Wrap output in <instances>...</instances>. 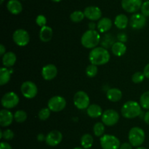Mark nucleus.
I'll return each mask as SVG.
<instances>
[{
    "label": "nucleus",
    "instance_id": "obj_1",
    "mask_svg": "<svg viewBox=\"0 0 149 149\" xmlns=\"http://www.w3.org/2000/svg\"><path fill=\"white\" fill-rule=\"evenodd\" d=\"M111 55L104 47H96L91 50L89 53L90 63L96 66H101L107 64L110 61Z\"/></svg>",
    "mask_w": 149,
    "mask_h": 149
},
{
    "label": "nucleus",
    "instance_id": "obj_2",
    "mask_svg": "<svg viewBox=\"0 0 149 149\" xmlns=\"http://www.w3.org/2000/svg\"><path fill=\"white\" fill-rule=\"evenodd\" d=\"M100 42V34L95 29L86 31L81 37V43L87 49H93L98 45Z\"/></svg>",
    "mask_w": 149,
    "mask_h": 149
},
{
    "label": "nucleus",
    "instance_id": "obj_3",
    "mask_svg": "<svg viewBox=\"0 0 149 149\" xmlns=\"http://www.w3.org/2000/svg\"><path fill=\"white\" fill-rule=\"evenodd\" d=\"M141 108L142 107L138 102L130 100L127 101L124 104L123 106L122 107L121 112L123 117L128 119H132L141 115L142 112Z\"/></svg>",
    "mask_w": 149,
    "mask_h": 149
},
{
    "label": "nucleus",
    "instance_id": "obj_4",
    "mask_svg": "<svg viewBox=\"0 0 149 149\" xmlns=\"http://www.w3.org/2000/svg\"><path fill=\"white\" fill-rule=\"evenodd\" d=\"M128 140L133 147H139L146 140L145 131L138 127H132L128 133Z\"/></svg>",
    "mask_w": 149,
    "mask_h": 149
},
{
    "label": "nucleus",
    "instance_id": "obj_5",
    "mask_svg": "<svg viewBox=\"0 0 149 149\" xmlns=\"http://www.w3.org/2000/svg\"><path fill=\"white\" fill-rule=\"evenodd\" d=\"M100 146L103 149H119L120 140L116 136L112 134H103L100 139Z\"/></svg>",
    "mask_w": 149,
    "mask_h": 149
},
{
    "label": "nucleus",
    "instance_id": "obj_6",
    "mask_svg": "<svg viewBox=\"0 0 149 149\" xmlns=\"http://www.w3.org/2000/svg\"><path fill=\"white\" fill-rule=\"evenodd\" d=\"M90 97L84 91H79L74 94V104L79 110H87L90 106Z\"/></svg>",
    "mask_w": 149,
    "mask_h": 149
},
{
    "label": "nucleus",
    "instance_id": "obj_7",
    "mask_svg": "<svg viewBox=\"0 0 149 149\" xmlns=\"http://www.w3.org/2000/svg\"><path fill=\"white\" fill-rule=\"evenodd\" d=\"M19 96L14 91H9L4 93L1 99V104L5 109H12L19 103Z\"/></svg>",
    "mask_w": 149,
    "mask_h": 149
},
{
    "label": "nucleus",
    "instance_id": "obj_8",
    "mask_svg": "<svg viewBox=\"0 0 149 149\" xmlns=\"http://www.w3.org/2000/svg\"><path fill=\"white\" fill-rule=\"evenodd\" d=\"M13 39L15 43L20 47H25L30 42L29 32L23 29H16L13 34Z\"/></svg>",
    "mask_w": 149,
    "mask_h": 149
},
{
    "label": "nucleus",
    "instance_id": "obj_9",
    "mask_svg": "<svg viewBox=\"0 0 149 149\" xmlns=\"http://www.w3.org/2000/svg\"><path fill=\"white\" fill-rule=\"evenodd\" d=\"M66 106V100L61 96H54L49 99L47 108L52 112H61L65 109Z\"/></svg>",
    "mask_w": 149,
    "mask_h": 149
},
{
    "label": "nucleus",
    "instance_id": "obj_10",
    "mask_svg": "<svg viewBox=\"0 0 149 149\" xmlns=\"http://www.w3.org/2000/svg\"><path fill=\"white\" fill-rule=\"evenodd\" d=\"M20 91H21L22 94L25 98L33 99L37 94L38 88L33 82L27 80V81H25L22 83Z\"/></svg>",
    "mask_w": 149,
    "mask_h": 149
},
{
    "label": "nucleus",
    "instance_id": "obj_11",
    "mask_svg": "<svg viewBox=\"0 0 149 149\" xmlns=\"http://www.w3.org/2000/svg\"><path fill=\"white\" fill-rule=\"evenodd\" d=\"M102 122L108 127H112L118 123L119 114L113 109H108L103 112L101 116Z\"/></svg>",
    "mask_w": 149,
    "mask_h": 149
},
{
    "label": "nucleus",
    "instance_id": "obj_12",
    "mask_svg": "<svg viewBox=\"0 0 149 149\" xmlns=\"http://www.w3.org/2000/svg\"><path fill=\"white\" fill-rule=\"evenodd\" d=\"M142 4V0H122V8L129 13L138 12L141 8Z\"/></svg>",
    "mask_w": 149,
    "mask_h": 149
},
{
    "label": "nucleus",
    "instance_id": "obj_13",
    "mask_svg": "<svg viewBox=\"0 0 149 149\" xmlns=\"http://www.w3.org/2000/svg\"><path fill=\"white\" fill-rule=\"evenodd\" d=\"M63 140V134L58 130H52L46 135L45 142L51 147H55L59 145Z\"/></svg>",
    "mask_w": 149,
    "mask_h": 149
},
{
    "label": "nucleus",
    "instance_id": "obj_14",
    "mask_svg": "<svg viewBox=\"0 0 149 149\" xmlns=\"http://www.w3.org/2000/svg\"><path fill=\"white\" fill-rule=\"evenodd\" d=\"M146 17L142 13H135L131 16L130 25L134 29H141L146 26Z\"/></svg>",
    "mask_w": 149,
    "mask_h": 149
},
{
    "label": "nucleus",
    "instance_id": "obj_15",
    "mask_svg": "<svg viewBox=\"0 0 149 149\" xmlns=\"http://www.w3.org/2000/svg\"><path fill=\"white\" fill-rule=\"evenodd\" d=\"M84 15L89 20L92 21L99 20L102 17L101 10L96 6H89L84 10Z\"/></svg>",
    "mask_w": 149,
    "mask_h": 149
},
{
    "label": "nucleus",
    "instance_id": "obj_16",
    "mask_svg": "<svg viewBox=\"0 0 149 149\" xmlns=\"http://www.w3.org/2000/svg\"><path fill=\"white\" fill-rule=\"evenodd\" d=\"M42 76L45 80H52L58 74V68L52 64H47L42 69Z\"/></svg>",
    "mask_w": 149,
    "mask_h": 149
},
{
    "label": "nucleus",
    "instance_id": "obj_17",
    "mask_svg": "<svg viewBox=\"0 0 149 149\" xmlns=\"http://www.w3.org/2000/svg\"><path fill=\"white\" fill-rule=\"evenodd\" d=\"M14 115L8 109H3L0 111V125L2 127H9L13 123Z\"/></svg>",
    "mask_w": 149,
    "mask_h": 149
},
{
    "label": "nucleus",
    "instance_id": "obj_18",
    "mask_svg": "<svg viewBox=\"0 0 149 149\" xmlns=\"http://www.w3.org/2000/svg\"><path fill=\"white\" fill-rule=\"evenodd\" d=\"M7 8L13 15H18L23 10V5L18 0H9L7 4Z\"/></svg>",
    "mask_w": 149,
    "mask_h": 149
},
{
    "label": "nucleus",
    "instance_id": "obj_19",
    "mask_svg": "<svg viewBox=\"0 0 149 149\" xmlns=\"http://www.w3.org/2000/svg\"><path fill=\"white\" fill-rule=\"evenodd\" d=\"M53 35L52 29L49 26H45L42 27L39 31V39L44 42H47L50 41Z\"/></svg>",
    "mask_w": 149,
    "mask_h": 149
},
{
    "label": "nucleus",
    "instance_id": "obj_20",
    "mask_svg": "<svg viewBox=\"0 0 149 149\" xmlns=\"http://www.w3.org/2000/svg\"><path fill=\"white\" fill-rule=\"evenodd\" d=\"M112 21L109 18H103L98 20L97 23V29L100 33L107 32L111 29Z\"/></svg>",
    "mask_w": 149,
    "mask_h": 149
},
{
    "label": "nucleus",
    "instance_id": "obj_21",
    "mask_svg": "<svg viewBox=\"0 0 149 149\" xmlns=\"http://www.w3.org/2000/svg\"><path fill=\"white\" fill-rule=\"evenodd\" d=\"M127 51V46L124 42H115L111 46V52L116 56L121 57L125 54Z\"/></svg>",
    "mask_w": 149,
    "mask_h": 149
},
{
    "label": "nucleus",
    "instance_id": "obj_22",
    "mask_svg": "<svg viewBox=\"0 0 149 149\" xmlns=\"http://www.w3.org/2000/svg\"><path fill=\"white\" fill-rule=\"evenodd\" d=\"M106 96L111 102H119L122 98V92L120 89H116V88H111L107 91Z\"/></svg>",
    "mask_w": 149,
    "mask_h": 149
},
{
    "label": "nucleus",
    "instance_id": "obj_23",
    "mask_svg": "<svg viewBox=\"0 0 149 149\" xmlns=\"http://www.w3.org/2000/svg\"><path fill=\"white\" fill-rule=\"evenodd\" d=\"M87 113L90 118H97L102 116L103 112L101 107L99 106L97 104H92L87 108Z\"/></svg>",
    "mask_w": 149,
    "mask_h": 149
},
{
    "label": "nucleus",
    "instance_id": "obj_24",
    "mask_svg": "<svg viewBox=\"0 0 149 149\" xmlns=\"http://www.w3.org/2000/svg\"><path fill=\"white\" fill-rule=\"evenodd\" d=\"M16 61H17V56H16L15 53L12 51L6 52V53L2 56L3 65L7 68L13 67L15 64Z\"/></svg>",
    "mask_w": 149,
    "mask_h": 149
},
{
    "label": "nucleus",
    "instance_id": "obj_25",
    "mask_svg": "<svg viewBox=\"0 0 149 149\" xmlns=\"http://www.w3.org/2000/svg\"><path fill=\"white\" fill-rule=\"evenodd\" d=\"M129 19L125 14H119L115 18L114 25L119 29H125L127 26Z\"/></svg>",
    "mask_w": 149,
    "mask_h": 149
},
{
    "label": "nucleus",
    "instance_id": "obj_26",
    "mask_svg": "<svg viewBox=\"0 0 149 149\" xmlns=\"http://www.w3.org/2000/svg\"><path fill=\"white\" fill-rule=\"evenodd\" d=\"M12 71L7 69V67H1L0 69V85L4 86L10 80Z\"/></svg>",
    "mask_w": 149,
    "mask_h": 149
},
{
    "label": "nucleus",
    "instance_id": "obj_27",
    "mask_svg": "<svg viewBox=\"0 0 149 149\" xmlns=\"http://www.w3.org/2000/svg\"><path fill=\"white\" fill-rule=\"evenodd\" d=\"M93 143H94L93 137L90 134H84L81 136L80 143L83 148L90 149L93 146Z\"/></svg>",
    "mask_w": 149,
    "mask_h": 149
},
{
    "label": "nucleus",
    "instance_id": "obj_28",
    "mask_svg": "<svg viewBox=\"0 0 149 149\" xmlns=\"http://www.w3.org/2000/svg\"><path fill=\"white\" fill-rule=\"evenodd\" d=\"M105 124L103 122H97L93 127V133L96 137H102L105 133Z\"/></svg>",
    "mask_w": 149,
    "mask_h": 149
},
{
    "label": "nucleus",
    "instance_id": "obj_29",
    "mask_svg": "<svg viewBox=\"0 0 149 149\" xmlns=\"http://www.w3.org/2000/svg\"><path fill=\"white\" fill-rule=\"evenodd\" d=\"M84 17L85 15H84V12H81L80 10H76L70 15V19L74 23H79L84 18Z\"/></svg>",
    "mask_w": 149,
    "mask_h": 149
},
{
    "label": "nucleus",
    "instance_id": "obj_30",
    "mask_svg": "<svg viewBox=\"0 0 149 149\" xmlns=\"http://www.w3.org/2000/svg\"><path fill=\"white\" fill-rule=\"evenodd\" d=\"M140 105L142 108L149 110V91L144 92L140 98Z\"/></svg>",
    "mask_w": 149,
    "mask_h": 149
},
{
    "label": "nucleus",
    "instance_id": "obj_31",
    "mask_svg": "<svg viewBox=\"0 0 149 149\" xmlns=\"http://www.w3.org/2000/svg\"><path fill=\"white\" fill-rule=\"evenodd\" d=\"M14 119L17 123H23L27 119V113L22 110H17L14 114Z\"/></svg>",
    "mask_w": 149,
    "mask_h": 149
},
{
    "label": "nucleus",
    "instance_id": "obj_32",
    "mask_svg": "<svg viewBox=\"0 0 149 149\" xmlns=\"http://www.w3.org/2000/svg\"><path fill=\"white\" fill-rule=\"evenodd\" d=\"M86 74L89 77H94L97 75V72H98V69H97V66L95 65V64H90L86 68Z\"/></svg>",
    "mask_w": 149,
    "mask_h": 149
},
{
    "label": "nucleus",
    "instance_id": "obj_33",
    "mask_svg": "<svg viewBox=\"0 0 149 149\" xmlns=\"http://www.w3.org/2000/svg\"><path fill=\"white\" fill-rule=\"evenodd\" d=\"M15 134L13 130L10 129H7L4 131H0V138H2L5 140H13Z\"/></svg>",
    "mask_w": 149,
    "mask_h": 149
},
{
    "label": "nucleus",
    "instance_id": "obj_34",
    "mask_svg": "<svg viewBox=\"0 0 149 149\" xmlns=\"http://www.w3.org/2000/svg\"><path fill=\"white\" fill-rule=\"evenodd\" d=\"M50 113L51 110L48 108H42L39 110V113H38V117L42 121H45L49 118V117L50 116Z\"/></svg>",
    "mask_w": 149,
    "mask_h": 149
},
{
    "label": "nucleus",
    "instance_id": "obj_35",
    "mask_svg": "<svg viewBox=\"0 0 149 149\" xmlns=\"http://www.w3.org/2000/svg\"><path fill=\"white\" fill-rule=\"evenodd\" d=\"M145 75H144L143 72H137L134 73L132 76V80L133 83H141L145 79Z\"/></svg>",
    "mask_w": 149,
    "mask_h": 149
},
{
    "label": "nucleus",
    "instance_id": "obj_36",
    "mask_svg": "<svg viewBox=\"0 0 149 149\" xmlns=\"http://www.w3.org/2000/svg\"><path fill=\"white\" fill-rule=\"evenodd\" d=\"M113 37L110 35H106L103 39V42H102V45L104 48H107L108 47H111L114 42H113Z\"/></svg>",
    "mask_w": 149,
    "mask_h": 149
},
{
    "label": "nucleus",
    "instance_id": "obj_37",
    "mask_svg": "<svg viewBox=\"0 0 149 149\" xmlns=\"http://www.w3.org/2000/svg\"><path fill=\"white\" fill-rule=\"evenodd\" d=\"M36 23L39 27H43L47 24V18L43 15H39L36 18Z\"/></svg>",
    "mask_w": 149,
    "mask_h": 149
},
{
    "label": "nucleus",
    "instance_id": "obj_38",
    "mask_svg": "<svg viewBox=\"0 0 149 149\" xmlns=\"http://www.w3.org/2000/svg\"><path fill=\"white\" fill-rule=\"evenodd\" d=\"M141 13L146 17H149V1H146L141 6Z\"/></svg>",
    "mask_w": 149,
    "mask_h": 149
},
{
    "label": "nucleus",
    "instance_id": "obj_39",
    "mask_svg": "<svg viewBox=\"0 0 149 149\" xmlns=\"http://www.w3.org/2000/svg\"><path fill=\"white\" fill-rule=\"evenodd\" d=\"M117 39L119 42H122L125 43L127 41V35L125 33H119L117 35Z\"/></svg>",
    "mask_w": 149,
    "mask_h": 149
},
{
    "label": "nucleus",
    "instance_id": "obj_40",
    "mask_svg": "<svg viewBox=\"0 0 149 149\" xmlns=\"http://www.w3.org/2000/svg\"><path fill=\"white\" fill-rule=\"evenodd\" d=\"M0 149H13V148L7 142H1L0 143Z\"/></svg>",
    "mask_w": 149,
    "mask_h": 149
},
{
    "label": "nucleus",
    "instance_id": "obj_41",
    "mask_svg": "<svg viewBox=\"0 0 149 149\" xmlns=\"http://www.w3.org/2000/svg\"><path fill=\"white\" fill-rule=\"evenodd\" d=\"M133 146L131 145L130 143H124L121 144L119 149H132Z\"/></svg>",
    "mask_w": 149,
    "mask_h": 149
},
{
    "label": "nucleus",
    "instance_id": "obj_42",
    "mask_svg": "<svg viewBox=\"0 0 149 149\" xmlns=\"http://www.w3.org/2000/svg\"><path fill=\"white\" fill-rule=\"evenodd\" d=\"M143 72L145 77H146V78L149 79V63L148 64H146V67H144Z\"/></svg>",
    "mask_w": 149,
    "mask_h": 149
},
{
    "label": "nucleus",
    "instance_id": "obj_43",
    "mask_svg": "<svg viewBox=\"0 0 149 149\" xmlns=\"http://www.w3.org/2000/svg\"><path fill=\"white\" fill-rule=\"evenodd\" d=\"M45 139H46V136H45V134H42V133H40V134H39L37 135V140L39 141H45Z\"/></svg>",
    "mask_w": 149,
    "mask_h": 149
},
{
    "label": "nucleus",
    "instance_id": "obj_44",
    "mask_svg": "<svg viewBox=\"0 0 149 149\" xmlns=\"http://www.w3.org/2000/svg\"><path fill=\"white\" fill-rule=\"evenodd\" d=\"M6 53V48L4 47V45H0V55L1 56H4V54Z\"/></svg>",
    "mask_w": 149,
    "mask_h": 149
},
{
    "label": "nucleus",
    "instance_id": "obj_45",
    "mask_svg": "<svg viewBox=\"0 0 149 149\" xmlns=\"http://www.w3.org/2000/svg\"><path fill=\"white\" fill-rule=\"evenodd\" d=\"M144 121L146 124L149 125V110L146 112L145 115H144Z\"/></svg>",
    "mask_w": 149,
    "mask_h": 149
},
{
    "label": "nucleus",
    "instance_id": "obj_46",
    "mask_svg": "<svg viewBox=\"0 0 149 149\" xmlns=\"http://www.w3.org/2000/svg\"><path fill=\"white\" fill-rule=\"evenodd\" d=\"M95 26L97 27V24L94 23L93 22H90L89 23V28H90V29H95Z\"/></svg>",
    "mask_w": 149,
    "mask_h": 149
},
{
    "label": "nucleus",
    "instance_id": "obj_47",
    "mask_svg": "<svg viewBox=\"0 0 149 149\" xmlns=\"http://www.w3.org/2000/svg\"><path fill=\"white\" fill-rule=\"evenodd\" d=\"M136 149H148L146 147H143V146H139V147H137Z\"/></svg>",
    "mask_w": 149,
    "mask_h": 149
},
{
    "label": "nucleus",
    "instance_id": "obj_48",
    "mask_svg": "<svg viewBox=\"0 0 149 149\" xmlns=\"http://www.w3.org/2000/svg\"><path fill=\"white\" fill-rule=\"evenodd\" d=\"M51 1H54V2H60V1H61L62 0H51Z\"/></svg>",
    "mask_w": 149,
    "mask_h": 149
},
{
    "label": "nucleus",
    "instance_id": "obj_49",
    "mask_svg": "<svg viewBox=\"0 0 149 149\" xmlns=\"http://www.w3.org/2000/svg\"><path fill=\"white\" fill-rule=\"evenodd\" d=\"M73 149H84V148H83L82 147H75V148H74Z\"/></svg>",
    "mask_w": 149,
    "mask_h": 149
},
{
    "label": "nucleus",
    "instance_id": "obj_50",
    "mask_svg": "<svg viewBox=\"0 0 149 149\" xmlns=\"http://www.w3.org/2000/svg\"><path fill=\"white\" fill-rule=\"evenodd\" d=\"M4 0H1V4H2L3 2H4Z\"/></svg>",
    "mask_w": 149,
    "mask_h": 149
},
{
    "label": "nucleus",
    "instance_id": "obj_51",
    "mask_svg": "<svg viewBox=\"0 0 149 149\" xmlns=\"http://www.w3.org/2000/svg\"><path fill=\"white\" fill-rule=\"evenodd\" d=\"M145 1H149V0H145Z\"/></svg>",
    "mask_w": 149,
    "mask_h": 149
}]
</instances>
